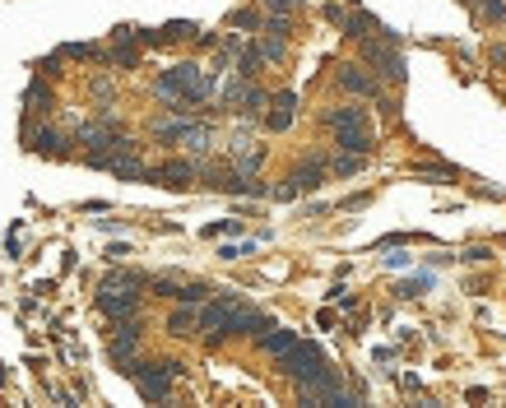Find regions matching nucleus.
I'll use <instances>...</instances> for the list:
<instances>
[{"label": "nucleus", "instance_id": "26", "mask_svg": "<svg viewBox=\"0 0 506 408\" xmlns=\"http://www.w3.org/2000/svg\"><path fill=\"white\" fill-rule=\"evenodd\" d=\"M260 56L265 61H283V37H260Z\"/></svg>", "mask_w": 506, "mask_h": 408}, {"label": "nucleus", "instance_id": "31", "mask_svg": "<svg viewBox=\"0 0 506 408\" xmlns=\"http://www.w3.org/2000/svg\"><path fill=\"white\" fill-rule=\"evenodd\" d=\"M265 10H270V14H292V5H288V0H265Z\"/></svg>", "mask_w": 506, "mask_h": 408}, {"label": "nucleus", "instance_id": "13", "mask_svg": "<svg viewBox=\"0 0 506 408\" xmlns=\"http://www.w3.org/2000/svg\"><path fill=\"white\" fill-rule=\"evenodd\" d=\"M260 348H265L270 357H283V353L297 348V334L292 330H270V334H260Z\"/></svg>", "mask_w": 506, "mask_h": 408}, {"label": "nucleus", "instance_id": "8", "mask_svg": "<svg viewBox=\"0 0 506 408\" xmlns=\"http://www.w3.org/2000/svg\"><path fill=\"white\" fill-rule=\"evenodd\" d=\"M195 177H200V167H195L191 158H172V163H163L154 172V181H163V186H191Z\"/></svg>", "mask_w": 506, "mask_h": 408}, {"label": "nucleus", "instance_id": "29", "mask_svg": "<svg viewBox=\"0 0 506 408\" xmlns=\"http://www.w3.org/2000/svg\"><path fill=\"white\" fill-rule=\"evenodd\" d=\"M195 33V23H168V28H163V37H168V42H177V37H191Z\"/></svg>", "mask_w": 506, "mask_h": 408}, {"label": "nucleus", "instance_id": "17", "mask_svg": "<svg viewBox=\"0 0 506 408\" xmlns=\"http://www.w3.org/2000/svg\"><path fill=\"white\" fill-rule=\"evenodd\" d=\"M326 125H330V130H344V125H367V111H362V107H335V111H326Z\"/></svg>", "mask_w": 506, "mask_h": 408}, {"label": "nucleus", "instance_id": "11", "mask_svg": "<svg viewBox=\"0 0 506 408\" xmlns=\"http://www.w3.org/2000/svg\"><path fill=\"white\" fill-rule=\"evenodd\" d=\"M339 84H344L349 93H362V98H376V93H381L376 79L362 75V66H339Z\"/></svg>", "mask_w": 506, "mask_h": 408}, {"label": "nucleus", "instance_id": "19", "mask_svg": "<svg viewBox=\"0 0 506 408\" xmlns=\"http://www.w3.org/2000/svg\"><path fill=\"white\" fill-rule=\"evenodd\" d=\"M28 111H51V89H47L42 79L28 84Z\"/></svg>", "mask_w": 506, "mask_h": 408}, {"label": "nucleus", "instance_id": "12", "mask_svg": "<svg viewBox=\"0 0 506 408\" xmlns=\"http://www.w3.org/2000/svg\"><path fill=\"white\" fill-rule=\"evenodd\" d=\"M177 144H181V149H186V154H209V144H214V135H209V130H204V125H191V121H186V125H181V135H177Z\"/></svg>", "mask_w": 506, "mask_h": 408}, {"label": "nucleus", "instance_id": "22", "mask_svg": "<svg viewBox=\"0 0 506 408\" xmlns=\"http://www.w3.org/2000/svg\"><path fill=\"white\" fill-rule=\"evenodd\" d=\"M260 66H265V56H260V47H256V51H242V66H237V70H242L247 79H256Z\"/></svg>", "mask_w": 506, "mask_h": 408}, {"label": "nucleus", "instance_id": "3", "mask_svg": "<svg viewBox=\"0 0 506 408\" xmlns=\"http://www.w3.org/2000/svg\"><path fill=\"white\" fill-rule=\"evenodd\" d=\"M362 61H367L381 79H390V84L405 79V56L395 51V47H385V42H362Z\"/></svg>", "mask_w": 506, "mask_h": 408}, {"label": "nucleus", "instance_id": "1", "mask_svg": "<svg viewBox=\"0 0 506 408\" xmlns=\"http://www.w3.org/2000/svg\"><path fill=\"white\" fill-rule=\"evenodd\" d=\"M154 93H158L163 102H177V98H195V102H204L209 93H214V79L204 75L200 66L181 61V66H172L168 75H158V79H154Z\"/></svg>", "mask_w": 506, "mask_h": 408}, {"label": "nucleus", "instance_id": "18", "mask_svg": "<svg viewBox=\"0 0 506 408\" xmlns=\"http://www.w3.org/2000/svg\"><path fill=\"white\" fill-rule=\"evenodd\" d=\"M144 283H154V278L130 274V269H112V274L102 278V288H125V292H135V288H144Z\"/></svg>", "mask_w": 506, "mask_h": 408}, {"label": "nucleus", "instance_id": "25", "mask_svg": "<svg viewBox=\"0 0 506 408\" xmlns=\"http://www.w3.org/2000/svg\"><path fill=\"white\" fill-rule=\"evenodd\" d=\"M112 61H116V66H125V70H130V66H140V51H135L130 42H121V47L112 51Z\"/></svg>", "mask_w": 506, "mask_h": 408}, {"label": "nucleus", "instance_id": "33", "mask_svg": "<svg viewBox=\"0 0 506 408\" xmlns=\"http://www.w3.org/2000/svg\"><path fill=\"white\" fill-rule=\"evenodd\" d=\"M233 23H237V28H256L260 19H256V14H233Z\"/></svg>", "mask_w": 506, "mask_h": 408}, {"label": "nucleus", "instance_id": "30", "mask_svg": "<svg viewBox=\"0 0 506 408\" xmlns=\"http://www.w3.org/2000/svg\"><path fill=\"white\" fill-rule=\"evenodd\" d=\"M93 98H98V102H112V79H98V84H93Z\"/></svg>", "mask_w": 506, "mask_h": 408}, {"label": "nucleus", "instance_id": "10", "mask_svg": "<svg viewBox=\"0 0 506 408\" xmlns=\"http://www.w3.org/2000/svg\"><path fill=\"white\" fill-rule=\"evenodd\" d=\"M23 140H28V149H33V154H47V158H61V154H66V140H61L56 130H37V125H28V130H23Z\"/></svg>", "mask_w": 506, "mask_h": 408}, {"label": "nucleus", "instance_id": "27", "mask_svg": "<svg viewBox=\"0 0 506 408\" xmlns=\"http://www.w3.org/2000/svg\"><path fill=\"white\" fill-rule=\"evenodd\" d=\"M61 56H75V61H93V56H98V47H89V42H70V47H61Z\"/></svg>", "mask_w": 506, "mask_h": 408}, {"label": "nucleus", "instance_id": "16", "mask_svg": "<svg viewBox=\"0 0 506 408\" xmlns=\"http://www.w3.org/2000/svg\"><path fill=\"white\" fill-rule=\"evenodd\" d=\"M288 181L297 186V195H302V190H316L321 181H326V167H321V163H302V167H297V172H292Z\"/></svg>", "mask_w": 506, "mask_h": 408}, {"label": "nucleus", "instance_id": "9", "mask_svg": "<svg viewBox=\"0 0 506 408\" xmlns=\"http://www.w3.org/2000/svg\"><path fill=\"white\" fill-rule=\"evenodd\" d=\"M339 135V149H344V154H362V158H367V154H376V140H371V130H367V125H344V130H335Z\"/></svg>", "mask_w": 506, "mask_h": 408}, {"label": "nucleus", "instance_id": "32", "mask_svg": "<svg viewBox=\"0 0 506 408\" xmlns=\"http://www.w3.org/2000/svg\"><path fill=\"white\" fill-rule=\"evenodd\" d=\"M218 232H242V223L228 218V223H218V228H209V237H218Z\"/></svg>", "mask_w": 506, "mask_h": 408}, {"label": "nucleus", "instance_id": "21", "mask_svg": "<svg viewBox=\"0 0 506 408\" xmlns=\"http://www.w3.org/2000/svg\"><path fill=\"white\" fill-rule=\"evenodd\" d=\"M358 167H362V154H344V149H339V158H335V172H339V177H353Z\"/></svg>", "mask_w": 506, "mask_h": 408}, {"label": "nucleus", "instance_id": "14", "mask_svg": "<svg viewBox=\"0 0 506 408\" xmlns=\"http://www.w3.org/2000/svg\"><path fill=\"white\" fill-rule=\"evenodd\" d=\"M168 330L177 334V339H191V334L200 330V311H191V302H186V307H181V311H172Z\"/></svg>", "mask_w": 506, "mask_h": 408}, {"label": "nucleus", "instance_id": "23", "mask_svg": "<svg viewBox=\"0 0 506 408\" xmlns=\"http://www.w3.org/2000/svg\"><path fill=\"white\" fill-rule=\"evenodd\" d=\"M260 111H265V93L247 89V98H242V116H260Z\"/></svg>", "mask_w": 506, "mask_h": 408}, {"label": "nucleus", "instance_id": "4", "mask_svg": "<svg viewBox=\"0 0 506 408\" xmlns=\"http://www.w3.org/2000/svg\"><path fill=\"white\" fill-rule=\"evenodd\" d=\"M140 366H144V362H140ZM140 366H135V376H130V381H135V390L149 399V404H168V395H172V371H168V362H158L154 371H140Z\"/></svg>", "mask_w": 506, "mask_h": 408}, {"label": "nucleus", "instance_id": "34", "mask_svg": "<svg viewBox=\"0 0 506 408\" xmlns=\"http://www.w3.org/2000/svg\"><path fill=\"white\" fill-rule=\"evenodd\" d=\"M237 255H247V246H223V251H218V260H237Z\"/></svg>", "mask_w": 506, "mask_h": 408}, {"label": "nucleus", "instance_id": "2", "mask_svg": "<svg viewBox=\"0 0 506 408\" xmlns=\"http://www.w3.org/2000/svg\"><path fill=\"white\" fill-rule=\"evenodd\" d=\"M279 371L288 376V381H297V385H302V381H316V376L326 371V357H321V348H316V343H302V339H297V348L279 357Z\"/></svg>", "mask_w": 506, "mask_h": 408}, {"label": "nucleus", "instance_id": "15", "mask_svg": "<svg viewBox=\"0 0 506 408\" xmlns=\"http://www.w3.org/2000/svg\"><path fill=\"white\" fill-rule=\"evenodd\" d=\"M292 111H297V93H279V98H274V111H270V130H288Z\"/></svg>", "mask_w": 506, "mask_h": 408}, {"label": "nucleus", "instance_id": "6", "mask_svg": "<svg viewBox=\"0 0 506 408\" xmlns=\"http://www.w3.org/2000/svg\"><path fill=\"white\" fill-rule=\"evenodd\" d=\"M274 320L265 316V311H251L242 307V302H233V325H228V334H270Z\"/></svg>", "mask_w": 506, "mask_h": 408}, {"label": "nucleus", "instance_id": "24", "mask_svg": "<svg viewBox=\"0 0 506 408\" xmlns=\"http://www.w3.org/2000/svg\"><path fill=\"white\" fill-rule=\"evenodd\" d=\"M204 292H209L204 283H181V288H177V297H181V302H191V307H200Z\"/></svg>", "mask_w": 506, "mask_h": 408}, {"label": "nucleus", "instance_id": "5", "mask_svg": "<svg viewBox=\"0 0 506 408\" xmlns=\"http://www.w3.org/2000/svg\"><path fill=\"white\" fill-rule=\"evenodd\" d=\"M98 311L112 316V320H130L140 311V302H135V292H125V288H98Z\"/></svg>", "mask_w": 506, "mask_h": 408}, {"label": "nucleus", "instance_id": "20", "mask_svg": "<svg viewBox=\"0 0 506 408\" xmlns=\"http://www.w3.org/2000/svg\"><path fill=\"white\" fill-rule=\"evenodd\" d=\"M428 288H432V274H418V278H405V283H400V288H395V297H423V292H428Z\"/></svg>", "mask_w": 506, "mask_h": 408}, {"label": "nucleus", "instance_id": "7", "mask_svg": "<svg viewBox=\"0 0 506 408\" xmlns=\"http://www.w3.org/2000/svg\"><path fill=\"white\" fill-rule=\"evenodd\" d=\"M228 325H233V297H228V302H209V307L200 311V330L209 334V339L228 334Z\"/></svg>", "mask_w": 506, "mask_h": 408}, {"label": "nucleus", "instance_id": "28", "mask_svg": "<svg viewBox=\"0 0 506 408\" xmlns=\"http://www.w3.org/2000/svg\"><path fill=\"white\" fill-rule=\"evenodd\" d=\"M460 260H464V265H483V260H493V251H488V246H469Z\"/></svg>", "mask_w": 506, "mask_h": 408}]
</instances>
